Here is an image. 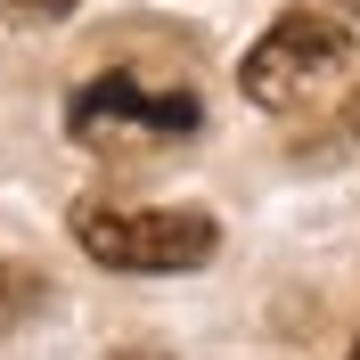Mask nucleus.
<instances>
[{"instance_id": "obj_1", "label": "nucleus", "mask_w": 360, "mask_h": 360, "mask_svg": "<svg viewBox=\"0 0 360 360\" xmlns=\"http://www.w3.org/2000/svg\"><path fill=\"white\" fill-rule=\"evenodd\" d=\"M344 74H352V33H344L336 17H319V8H287V17L246 49L238 90H246L254 107H270V115H303V107H319Z\"/></svg>"}, {"instance_id": "obj_2", "label": "nucleus", "mask_w": 360, "mask_h": 360, "mask_svg": "<svg viewBox=\"0 0 360 360\" xmlns=\"http://www.w3.org/2000/svg\"><path fill=\"white\" fill-rule=\"evenodd\" d=\"M205 123L197 90L180 82H148V74H98V82L74 90L66 107V131L82 139V148H98V156H139V148H164V139H188Z\"/></svg>"}, {"instance_id": "obj_3", "label": "nucleus", "mask_w": 360, "mask_h": 360, "mask_svg": "<svg viewBox=\"0 0 360 360\" xmlns=\"http://www.w3.org/2000/svg\"><path fill=\"white\" fill-rule=\"evenodd\" d=\"M74 238L107 270H197L221 246L213 213L197 205H74Z\"/></svg>"}, {"instance_id": "obj_4", "label": "nucleus", "mask_w": 360, "mask_h": 360, "mask_svg": "<svg viewBox=\"0 0 360 360\" xmlns=\"http://www.w3.org/2000/svg\"><path fill=\"white\" fill-rule=\"evenodd\" d=\"M49 303V278L25 262H0V328H25V319Z\"/></svg>"}, {"instance_id": "obj_5", "label": "nucleus", "mask_w": 360, "mask_h": 360, "mask_svg": "<svg viewBox=\"0 0 360 360\" xmlns=\"http://www.w3.org/2000/svg\"><path fill=\"white\" fill-rule=\"evenodd\" d=\"M82 0H0V17L8 25H58V17H74Z\"/></svg>"}, {"instance_id": "obj_6", "label": "nucleus", "mask_w": 360, "mask_h": 360, "mask_svg": "<svg viewBox=\"0 0 360 360\" xmlns=\"http://www.w3.org/2000/svg\"><path fill=\"white\" fill-rule=\"evenodd\" d=\"M336 8H352V17H360V0H336Z\"/></svg>"}, {"instance_id": "obj_7", "label": "nucleus", "mask_w": 360, "mask_h": 360, "mask_svg": "<svg viewBox=\"0 0 360 360\" xmlns=\"http://www.w3.org/2000/svg\"><path fill=\"white\" fill-rule=\"evenodd\" d=\"M352 123H360V107H352Z\"/></svg>"}, {"instance_id": "obj_8", "label": "nucleus", "mask_w": 360, "mask_h": 360, "mask_svg": "<svg viewBox=\"0 0 360 360\" xmlns=\"http://www.w3.org/2000/svg\"><path fill=\"white\" fill-rule=\"evenodd\" d=\"M352 360H360V352H352Z\"/></svg>"}]
</instances>
